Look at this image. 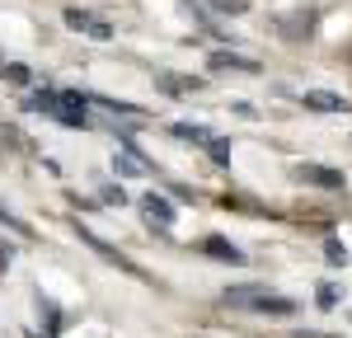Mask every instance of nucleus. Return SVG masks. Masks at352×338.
Listing matches in <instances>:
<instances>
[{
	"mask_svg": "<svg viewBox=\"0 0 352 338\" xmlns=\"http://www.w3.org/2000/svg\"><path fill=\"white\" fill-rule=\"evenodd\" d=\"M174 137H184V141H212V132H207V127H192V122H174Z\"/></svg>",
	"mask_w": 352,
	"mask_h": 338,
	"instance_id": "obj_13",
	"label": "nucleus"
},
{
	"mask_svg": "<svg viewBox=\"0 0 352 338\" xmlns=\"http://www.w3.org/2000/svg\"><path fill=\"white\" fill-rule=\"evenodd\" d=\"M104 202H109V207H122V202H127V193H122L118 183H109V188H104Z\"/></svg>",
	"mask_w": 352,
	"mask_h": 338,
	"instance_id": "obj_19",
	"label": "nucleus"
},
{
	"mask_svg": "<svg viewBox=\"0 0 352 338\" xmlns=\"http://www.w3.org/2000/svg\"><path fill=\"white\" fill-rule=\"evenodd\" d=\"M207 150H212L217 165H230V146H226V141H207Z\"/></svg>",
	"mask_w": 352,
	"mask_h": 338,
	"instance_id": "obj_17",
	"label": "nucleus"
},
{
	"mask_svg": "<svg viewBox=\"0 0 352 338\" xmlns=\"http://www.w3.org/2000/svg\"><path fill=\"white\" fill-rule=\"evenodd\" d=\"M66 24L76 28V33H89V38H99V43H104V38L113 33L104 19H94V14H85V10H66Z\"/></svg>",
	"mask_w": 352,
	"mask_h": 338,
	"instance_id": "obj_4",
	"label": "nucleus"
},
{
	"mask_svg": "<svg viewBox=\"0 0 352 338\" xmlns=\"http://www.w3.org/2000/svg\"><path fill=\"white\" fill-rule=\"evenodd\" d=\"M315 301H320L324 310H333V306H338V286H333V282H320V291H315Z\"/></svg>",
	"mask_w": 352,
	"mask_h": 338,
	"instance_id": "obj_14",
	"label": "nucleus"
},
{
	"mask_svg": "<svg viewBox=\"0 0 352 338\" xmlns=\"http://www.w3.org/2000/svg\"><path fill=\"white\" fill-rule=\"evenodd\" d=\"M263 291H268V286H254V282H249V286H226V296H221V301H226V306H235V310H254L258 301H263Z\"/></svg>",
	"mask_w": 352,
	"mask_h": 338,
	"instance_id": "obj_5",
	"label": "nucleus"
},
{
	"mask_svg": "<svg viewBox=\"0 0 352 338\" xmlns=\"http://www.w3.org/2000/svg\"><path fill=\"white\" fill-rule=\"evenodd\" d=\"M160 89H169V94H188V89H202V80H184V76H160Z\"/></svg>",
	"mask_w": 352,
	"mask_h": 338,
	"instance_id": "obj_12",
	"label": "nucleus"
},
{
	"mask_svg": "<svg viewBox=\"0 0 352 338\" xmlns=\"http://www.w3.org/2000/svg\"><path fill=\"white\" fill-rule=\"evenodd\" d=\"M305 109H320V113H348V99H343V94H329V89H310V94H305Z\"/></svg>",
	"mask_w": 352,
	"mask_h": 338,
	"instance_id": "obj_9",
	"label": "nucleus"
},
{
	"mask_svg": "<svg viewBox=\"0 0 352 338\" xmlns=\"http://www.w3.org/2000/svg\"><path fill=\"white\" fill-rule=\"evenodd\" d=\"M324 258H329V263H348V249H343L338 240H329V245H324Z\"/></svg>",
	"mask_w": 352,
	"mask_h": 338,
	"instance_id": "obj_18",
	"label": "nucleus"
},
{
	"mask_svg": "<svg viewBox=\"0 0 352 338\" xmlns=\"http://www.w3.org/2000/svg\"><path fill=\"white\" fill-rule=\"evenodd\" d=\"M202 249L212 254V258H226V263H244V254L235 249V245H230V240H207V245H202Z\"/></svg>",
	"mask_w": 352,
	"mask_h": 338,
	"instance_id": "obj_11",
	"label": "nucleus"
},
{
	"mask_svg": "<svg viewBox=\"0 0 352 338\" xmlns=\"http://www.w3.org/2000/svg\"><path fill=\"white\" fill-rule=\"evenodd\" d=\"M28 109L38 113H52L61 127H89V99L71 94V89H47V94H33Z\"/></svg>",
	"mask_w": 352,
	"mask_h": 338,
	"instance_id": "obj_1",
	"label": "nucleus"
},
{
	"mask_svg": "<svg viewBox=\"0 0 352 338\" xmlns=\"http://www.w3.org/2000/svg\"><path fill=\"white\" fill-rule=\"evenodd\" d=\"M296 174L305 183H315V188H343V183H348L338 169H320V165H296Z\"/></svg>",
	"mask_w": 352,
	"mask_h": 338,
	"instance_id": "obj_6",
	"label": "nucleus"
},
{
	"mask_svg": "<svg viewBox=\"0 0 352 338\" xmlns=\"http://www.w3.org/2000/svg\"><path fill=\"white\" fill-rule=\"evenodd\" d=\"M76 235H80V240H85V245H89V249H94V254H104L109 263H118L122 273H136V278H141V268H136L132 258H122V254H118V249H109V245H104V240H99L94 230H76Z\"/></svg>",
	"mask_w": 352,
	"mask_h": 338,
	"instance_id": "obj_2",
	"label": "nucleus"
},
{
	"mask_svg": "<svg viewBox=\"0 0 352 338\" xmlns=\"http://www.w3.org/2000/svg\"><path fill=\"white\" fill-rule=\"evenodd\" d=\"M296 338H329V334H310V329H300V334Z\"/></svg>",
	"mask_w": 352,
	"mask_h": 338,
	"instance_id": "obj_20",
	"label": "nucleus"
},
{
	"mask_svg": "<svg viewBox=\"0 0 352 338\" xmlns=\"http://www.w3.org/2000/svg\"><path fill=\"white\" fill-rule=\"evenodd\" d=\"M258 315H296V301L292 296H272V291H263V301H258Z\"/></svg>",
	"mask_w": 352,
	"mask_h": 338,
	"instance_id": "obj_10",
	"label": "nucleus"
},
{
	"mask_svg": "<svg viewBox=\"0 0 352 338\" xmlns=\"http://www.w3.org/2000/svg\"><path fill=\"white\" fill-rule=\"evenodd\" d=\"M141 212H146V221H155V225H174V202L160 197V193L141 197Z\"/></svg>",
	"mask_w": 352,
	"mask_h": 338,
	"instance_id": "obj_3",
	"label": "nucleus"
},
{
	"mask_svg": "<svg viewBox=\"0 0 352 338\" xmlns=\"http://www.w3.org/2000/svg\"><path fill=\"white\" fill-rule=\"evenodd\" d=\"M0 263H10V249H0Z\"/></svg>",
	"mask_w": 352,
	"mask_h": 338,
	"instance_id": "obj_21",
	"label": "nucleus"
},
{
	"mask_svg": "<svg viewBox=\"0 0 352 338\" xmlns=\"http://www.w3.org/2000/svg\"><path fill=\"white\" fill-rule=\"evenodd\" d=\"M5 80H10V84H28L33 76H28V66H19V61H10V66H5Z\"/></svg>",
	"mask_w": 352,
	"mask_h": 338,
	"instance_id": "obj_15",
	"label": "nucleus"
},
{
	"mask_svg": "<svg viewBox=\"0 0 352 338\" xmlns=\"http://www.w3.org/2000/svg\"><path fill=\"white\" fill-rule=\"evenodd\" d=\"M207 66H212V71H244V76H258V61H254V56H235V52H212Z\"/></svg>",
	"mask_w": 352,
	"mask_h": 338,
	"instance_id": "obj_7",
	"label": "nucleus"
},
{
	"mask_svg": "<svg viewBox=\"0 0 352 338\" xmlns=\"http://www.w3.org/2000/svg\"><path fill=\"white\" fill-rule=\"evenodd\" d=\"M212 10H221V14H244L249 0H212Z\"/></svg>",
	"mask_w": 352,
	"mask_h": 338,
	"instance_id": "obj_16",
	"label": "nucleus"
},
{
	"mask_svg": "<svg viewBox=\"0 0 352 338\" xmlns=\"http://www.w3.org/2000/svg\"><path fill=\"white\" fill-rule=\"evenodd\" d=\"M113 165H118V174H132V179H141V174H151V165L141 160V150H136V146H122V150L113 155Z\"/></svg>",
	"mask_w": 352,
	"mask_h": 338,
	"instance_id": "obj_8",
	"label": "nucleus"
}]
</instances>
